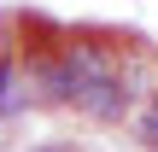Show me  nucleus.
<instances>
[{
  "instance_id": "1",
  "label": "nucleus",
  "mask_w": 158,
  "mask_h": 152,
  "mask_svg": "<svg viewBox=\"0 0 158 152\" xmlns=\"http://www.w3.org/2000/svg\"><path fill=\"white\" fill-rule=\"evenodd\" d=\"M59 53H64V64H70L76 88L123 76V53H117V47H106L100 35H70V41H59Z\"/></svg>"
},
{
  "instance_id": "2",
  "label": "nucleus",
  "mask_w": 158,
  "mask_h": 152,
  "mask_svg": "<svg viewBox=\"0 0 158 152\" xmlns=\"http://www.w3.org/2000/svg\"><path fill=\"white\" fill-rule=\"evenodd\" d=\"M82 117H94V123H123L129 111H135V94L123 88V76H111V82H88V88H76V100H70Z\"/></svg>"
},
{
  "instance_id": "3",
  "label": "nucleus",
  "mask_w": 158,
  "mask_h": 152,
  "mask_svg": "<svg viewBox=\"0 0 158 152\" xmlns=\"http://www.w3.org/2000/svg\"><path fill=\"white\" fill-rule=\"evenodd\" d=\"M29 94H35L29 64H23L18 53H6V59H0V117H18V111L29 105Z\"/></svg>"
},
{
  "instance_id": "4",
  "label": "nucleus",
  "mask_w": 158,
  "mask_h": 152,
  "mask_svg": "<svg viewBox=\"0 0 158 152\" xmlns=\"http://www.w3.org/2000/svg\"><path fill=\"white\" fill-rule=\"evenodd\" d=\"M135 135H141L147 146H158V100L147 105V111H135Z\"/></svg>"
},
{
  "instance_id": "5",
  "label": "nucleus",
  "mask_w": 158,
  "mask_h": 152,
  "mask_svg": "<svg viewBox=\"0 0 158 152\" xmlns=\"http://www.w3.org/2000/svg\"><path fill=\"white\" fill-rule=\"evenodd\" d=\"M35 152H76L70 141H53V146H35Z\"/></svg>"
}]
</instances>
